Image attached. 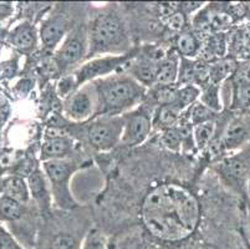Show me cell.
<instances>
[{
	"label": "cell",
	"instance_id": "2e32d148",
	"mask_svg": "<svg viewBox=\"0 0 250 249\" xmlns=\"http://www.w3.org/2000/svg\"><path fill=\"white\" fill-rule=\"evenodd\" d=\"M227 54V36L223 33H214L209 35L204 43H202L199 59L207 64H213L224 59Z\"/></svg>",
	"mask_w": 250,
	"mask_h": 249
},
{
	"label": "cell",
	"instance_id": "d6986e66",
	"mask_svg": "<svg viewBox=\"0 0 250 249\" xmlns=\"http://www.w3.org/2000/svg\"><path fill=\"white\" fill-rule=\"evenodd\" d=\"M238 64L234 59H222L213 64H209V79L210 84L220 85V82L233 76L238 68Z\"/></svg>",
	"mask_w": 250,
	"mask_h": 249
},
{
	"label": "cell",
	"instance_id": "7a4b0ae2",
	"mask_svg": "<svg viewBox=\"0 0 250 249\" xmlns=\"http://www.w3.org/2000/svg\"><path fill=\"white\" fill-rule=\"evenodd\" d=\"M92 90L97 104L94 118L125 115L127 111L141 105L147 96V88L124 72L95 80Z\"/></svg>",
	"mask_w": 250,
	"mask_h": 249
},
{
	"label": "cell",
	"instance_id": "d6a6232c",
	"mask_svg": "<svg viewBox=\"0 0 250 249\" xmlns=\"http://www.w3.org/2000/svg\"><path fill=\"white\" fill-rule=\"evenodd\" d=\"M249 64H250V63H249ZM249 66H250V65H249Z\"/></svg>",
	"mask_w": 250,
	"mask_h": 249
},
{
	"label": "cell",
	"instance_id": "8fae6325",
	"mask_svg": "<svg viewBox=\"0 0 250 249\" xmlns=\"http://www.w3.org/2000/svg\"><path fill=\"white\" fill-rule=\"evenodd\" d=\"M166 55H152L151 56L149 54H147L141 58L140 55H137L127 68H128V75L137 80L145 88L154 86L160 61Z\"/></svg>",
	"mask_w": 250,
	"mask_h": 249
},
{
	"label": "cell",
	"instance_id": "44dd1931",
	"mask_svg": "<svg viewBox=\"0 0 250 249\" xmlns=\"http://www.w3.org/2000/svg\"><path fill=\"white\" fill-rule=\"evenodd\" d=\"M201 97V89L195 85H182L177 89L176 99H174L173 105L174 107L184 113L187 111L192 105H194L195 102L198 101V99Z\"/></svg>",
	"mask_w": 250,
	"mask_h": 249
},
{
	"label": "cell",
	"instance_id": "8992f818",
	"mask_svg": "<svg viewBox=\"0 0 250 249\" xmlns=\"http://www.w3.org/2000/svg\"><path fill=\"white\" fill-rule=\"evenodd\" d=\"M137 55V50H131L124 55H106L87 61L74 72L77 86L80 88L88 81H95L118 74V71L124 68H128Z\"/></svg>",
	"mask_w": 250,
	"mask_h": 249
},
{
	"label": "cell",
	"instance_id": "6da1fadb",
	"mask_svg": "<svg viewBox=\"0 0 250 249\" xmlns=\"http://www.w3.org/2000/svg\"><path fill=\"white\" fill-rule=\"evenodd\" d=\"M201 219V205L189 189L165 183L148 192L142 203V221L149 234L162 242L192 236Z\"/></svg>",
	"mask_w": 250,
	"mask_h": 249
},
{
	"label": "cell",
	"instance_id": "7402d4cb",
	"mask_svg": "<svg viewBox=\"0 0 250 249\" xmlns=\"http://www.w3.org/2000/svg\"><path fill=\"white\" fill-rule=\"evenodd\" d=\"M4 193L6 197L13 198L19 203L28 202L29 200V187L24 180L19 177H11L6 180L4 183Z\"/></svg>",
	"mask_w": 250,
	"mask_h": 249
},
{
	"label": "cell",
	"instance_id": "d4e9b609",
	"mask_svg": "<svg viewBox=\"0 0 250 249\" xmlns=\"http://www.w3.org/2000/svg\"><path fill=\"white\" fill-rule=\"evenodd\" d=\"M188 113V121L192 123V126H197L201 123L208 122V121H214V117L217 113H213L212 110L204 106L202 102L197 101L194 105L187 110Z\"/></svg>",
	"mask_w": 250,
	"mask_h": 249
},
{
	"label": "cell",
	"instance_id": "9a60e30c",
	"mask_svg": "<svg viewBox=\"0 0 250 249\" xmlns=\"http://www.w3.org/2000/svg\"><path fill=\"white\" fill-rule=\"evenodd\" d=\"M179 64H181V56L177 52L166 55L165 58L160 61L154 86L177 85L179 75Z\"/></svg>",
	"mask_w": 250,
	"mask_h": 249
},
{
	"label": "cell",
	"instance_id": "f546056e",
	"mask_svg": "<svg viewBox=\"0 0 250 249\" xmlns=\"http://www.w3.org/2000/svg\"><path fill=\"white\" fill-rule=\"evenodd\" d=\"M77 90H79V86H77V82H76V79H75L74 74L62 77L61 81L59 82L58 95L60 96V97H63L65 100Z\"/></svg>",
	"mask_w": 250,
	"mask_h": 249
},
{
	"label": "cell",
	"instance_id": "4dcf8cb0",
	"mask_svg": "<svg viewBox=\"0 0 250 249\" xmlns=\"http://www.w3.org/2000/svg\"><path fill=\"white\" fill-rule=\"evenodd\" d=\"M168 26L174 31H183L186 24H187V15L182 13L181 10H174L173 13L169 14L167 18Z\"/></svg>",
	"mask_w": 250,
	"mask_h": 249
},
{
	"label": "cell",
	"instance_id": "7c38bea8",
	"mask_svg": "<svg viewBox=\"0 0 250 249\" xmlns=\"http://www.w3.org/2000/svg\"><path fill=\"white\" fill-rule=\"evenodd\" d=\"M231 80L230 110H245L250 107V66H238Z\"/></svg>",
	"mask_w": 250,
	"mask_h": 249
},
{
	"label": "cell",
	"instance_id": "5b68a950",
	"mask_svg": "<svg viewBox=\"0 0 250 249\" xmlns=\"http://www.w3.org/2000/svg\"><path fill=\"white\" fill-rule=\"evenodd\" d=\"M87 54L88 26L86 23H79L74 25L60 46L55 50L54 61L59 71H66L70 68L87 59Z\"/></svg>",
	"mask_w": 250,
	"mask_h": 249
},
{
	"label": "cell",
	"instance_id": "cb8c5ba5",
	"mask_svg": "<svg viewBox=\"0 0 250 249\" xmlns=\"http://www.w3.org/2000/svg\"><path fill=\"white\" fill-rule=\"evenodd\" d=\"M220 85L208 84L207 86L202 88L199 102L212 110L213 113H218L222 110V100H220Z\"/></svg>",
	"mask_w": 250,
	"mask_h": 249
},
{
	"label": "cell",
	"instance_id": "1f68e13d",
	"mask_svg": "<svg viewBox=\"0 0 250 249\" xmlns=\"http://www.w3.org/2000/svg\"><path fill=\"white\" fill-rule=\"evenodd\" d=\"M0 249H22L8 232L0 228Z\"/></svg>",
	"mask_w": 250,
	"mask_h": 249
},
{
	"label": "cell",
	"instance_id": "5bb4252c",
	"mask_svg": "<svg viewBox=\"0 0 250 249\" xmlns=\"http://www.w3.org/2000/svg\"><path fill=\"white\" fill-rule=\"evenodd\" d=\"M74 148V140L67 135H52L42 143V159H63L67 158Z\"/></svg>",
	"mask_w": 250,
	"mask_h": 249
},
{
	"label": "cell",
	"instance_id": "52a82bcc",
	"mask_svg": "<svg viewBox=\"0 0 250 249\" xmlns=\"http://www.w3.org/2000/svg\"><path fill=\"white\" fill-rule=\"evenodd\" d=\"M125 120L122 116H102L94 118L87 127V140L97 151H110L120 145L124 134Z\"/></svg>",
	"mask_w": 250,
	"mask_h": 249
},
{
	"label": "cell",
	"instance_id": "3957f363",
	"mask_svg": "<svg viewBox=\"0 0 250 249\" xmlns=\"http://www.w3.org/2000/svg\"><path fill=\"white\" fill-rule=\"evenodd\" d=\"M87 59L131 51V39L124 18L112 8H104L91 18Z\"/></svg>",
	"mask_w": 250,
	"mask_h": 249
},
{
	"label": "cell",
	"instance_id": "f1b7e54d",
	"mask_svg": "<svg viewBox=\"0 0 250 249\" xmlns=\"http://www.w3.org/2000/svg\"><path fill=\"white\" fill-rule=\"evenodd\" d=\"M161 142L166 148L173 151V152H179L182 150V137L177 127L163 131L162 136H161Z\"/></svg>",
	"mask_w": 250,
	"mask_h": 249
},
{
	"label": "cell",
	"instance_id": "83f0119b",
	"mask_svg": "<svg viewBox=\"0 0 250 249\" xmlns=\"http://www.w3.org/2000/svg\"><path fill=\"white\" fill-rule=\"evenodd\" d=\"M81 249H108L107 238L97 228H92L83 238Z\"/></svg>",
	"mask_w": 250,
	"mask_h": 249
},
{
	"label": "cell",
	"instance_id": "4316f807",
	"mask_svg": "<svg viewBox=\"0 0 250 249\" xmlns=\"http://www.w3.org/2000/svg\"><path fill=\"white\" fill-rule=\"evenodd\" d=\"M21 216V203L6 196L0 198V219L15 221Z\"/></svg>",
	"mask_w": 250,
	"mask_h": 249
},
{
	"label": "cell",
	"instance_id": "484cf974",
	"mask_svg": "<svg viewBox=\"0 0 250 249\" xmlns=\"http://www.w3.org/2000/svg\"><path fill=\"white\" fill-rule=\"evenodd\" d=\"M83 244L71 233L60 232L51 237L47 249H81Z\"/></svg>",
	"mask_w": 250,
	"mask_h": 249
},
{
	"label": "cell",
	"instance_id": "4fadbf2b",
	"mask_svg": "<svg viewBox=\"0 0 250 249\" xmlns=\"http://www.w3.org/2000/svg\"><path fill=\"white\" fill-rule=\"evenodd\" d=\"M29 189L34 200L38 202L40 209L47 213L51 208V202L54 200H52L51 189H50L49 181L44 171L36 168L34 172H31L29 177Z\"/></svg>",
	"mask_w": 250,
	"mask_h": 249
},
{
	"label": "cell",
	"instance_id": "ac0fdd59",
	"mask_svg": "<svg viewBox=\"0 0 250 249\" xmlns=\"http://www.w3.org/2000/svg\"><path fill=\"white\" fill-rule=\"evenodd\" d=\"M183 113L179 111L173 105H166V106H160L154 113V117L152 120L153 125H157L158 129L167 131V130L173 129L182 120Z\"/></svg>",
	"mask_w": 250,
	"mask_h": 249
},
{
	"label": "cell",
	"instance_id": "e0dca14e",
	"mask_svg": "<svg viewBox=\"0 0 250 249\" xmlns=\"http://www.w3.org/2000/svg\"><path fill=\"white\" fill-rule=\"evenodd\" d=\"M177 54L184 59H194L199 55L202 41L193 31L183 30L177 35L174 41Z\"/></svg>",
	"mask_w": 250,
	"mask_h": 249
},
{
	"label": "cell",
	"instance_id": "603a6c76",
	"mask_svg": "<svg viewBox=\"0 0 250 249\" xmlns=\"http://www.w3.org/2000/svg\"><path fill=\"white\" fill-rule=\"evenodd\" d=\"M215 129H217V125L214 121H208V122L193 126V138H194L195 147L198 150H204L213 140Z\"/></svg>",
	"mask_w": 250,
	"mask_h": 249
},
{
	"label": "cell",
	"instance_id": "9c48e42d",
	"mask_svg": "<svg viewBox=\"0 0 250 249\" xmlns=\"http://www.w3.org/2000/svg\"><path fill=\"white\" fill-rule=\"evenodd\" d=\"M96 96L91 95L88 88L79 89L65 100L63 113L70 120L76 122L94 118L96 113Z\"/></svg>",
	"mask_w": 250,
	"mask_h": 249
},
{
	"label": "cell",
	"instance_id": "ffe728a7",
	"mask_svg": "<svg viewBox=\"0 0 250 249\" xmlns=\"http://www.w3.org/2000/svg\"><path fill=\"white\" fill-rule=\"evenodd\" d=\"M11 40L17 47L21 50H30L35 47L38 43V34H36L35 27L29 23L19 25L13 33Z\"/></svg>",
	"mask_w": 250,
	"mask_h": 249
},
{
	"label": "cell",
	"instance_id": "ba28073f",
	"mask_svg": "<svg viewBox=\"0 0 250 249\" xmlns=\"http://www.w3.org/2000/svg\"><path fill=\"white\" fill-rule=\"evenodd\" d=\"M125 126L120 145L136 147L146 141L152 130V115L140 107L124 115Z\"/></svg>",
	"mask_w": 250,
	"mask_h": 249
},
{
	"label": "cell",
	"instance_id": "30bf717a",
	"mask_svg": "<svg viewBox=\"0 0 250 249\" xmlns=\"http://www.w3.org/2000/svg\"><path fill=\"white\" fill-rule=\"evenodd\" d=\"M72 27L65 14L60 11L52 13L40 27V38L44 46L47 50L55 51Z\"/></svg>",
	"mask_w": 250,
	"mask_h": 249
},
{
	"label": "cell",
	"instance_id": "277c9868",
	"mask_svg": "<svg viewBox=\"0 0 250 249\" xmlns=\"http://www.w3.org/2000/svg\"><path fill=\"white\" fill-rule=\"evenodd\" d=\"M90 161H75L69 157L63 159H50L42 164V171L46 175L54 203L58 208L71 211L76 208L77 202L70 189V182L75 172L80 168L88 167Z\"/></svg>",
	"mask_w": 250,
	"mask_h": 249
}]
</instances>
